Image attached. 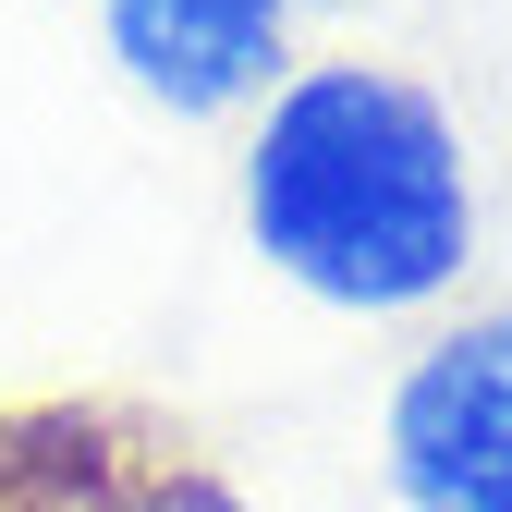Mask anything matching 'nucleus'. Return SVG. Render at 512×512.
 Segmentation results:
<instances>
[{
	"label": "nucleus",
	"mask_w": 512,
	"mask_h": 512,
	"mask_svg": "<svg viewBox=\"0 0 512 512\" xmlns=\"http://www.w3.org/2000/svg\"><path fill=\"white\" fill-rule=\"evenodd\" d=\"M232 220L281 293L366 330L464 305L488 244L464 110L378 49H305L232 122Z\"/></svg>",
	"instance_id": "1"
},
{
	"label": "nucleus",
	"mask_w": 512,
	"mask_h": 512,
	"mask_svg": "<svg viewBox=\"0 0 512 512\" xmlns=\"http://www.w3.org/2000/svg\"><path fill=\"white\" fill-rule=\"evenodd\" d=\"M378 476L403 512H512V293L439 305L378 391Z\"/></svg>",
	"instance_id": "2"
},
{
	"label": "nucleus",
	"mask_w": 512,
	"mask_h": 512,
	"mask_svg": "<svg viewBox=\"0 0 512 512\" xmlns=\"http://www.w3.org/2000/svg\"><path fill=\"white\" fill-rule=\"evenodd\" d=\"M293 13H305V25H330V13H354V0H293Z\"/></svg>",
	"instance_id": "4"
},
{
	"label": "nucleus",
	"mask_w": 512,
	"mask_h": 512,
	"mask_svg": "<svg viewBox=\"0 0 512 512\" xmlns=\"http://www.w3.org/2000/svg\"><path fill=\"white\" fill-rule=\"evenodd\" d=\"M98 49L147 110L244 122L305 61V13L293 0H98Z\"/></svg>",
	"instance_id": "3"
}]
</instances>
